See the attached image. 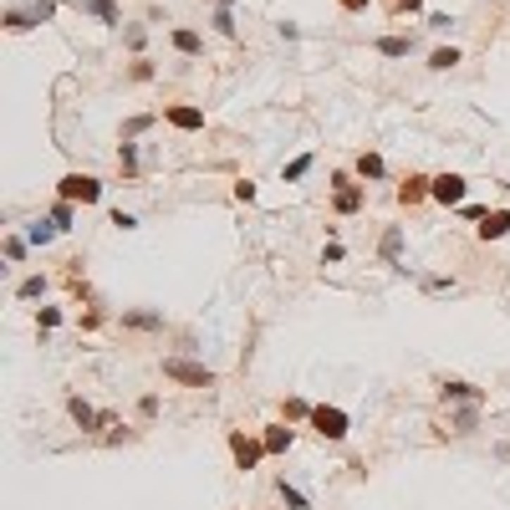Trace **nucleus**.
<instances>
[{
    "label": "nucleus",
    "instance_id": "obj_1",
    "mask_svg": "<svg viewBox=\"0 0 510 510\" xmlns=\"http://www.w3.org/2000/svg\"><path fill=\"white\" fill-rule=\"evenodd\" d=\"M163 378L189 382V388H215V373L204 363H189V357H163Z\"/></svg>",
    "mask_w": 510,
    "mask_h": 510
},
{
    "label": "nucleus",
    "instance_id": "obj_2",
    "mask_svg": "<svg viewBox=\"0 0 510 510\" xmlns=\"http://www.w3.org/2000/svg\"><path fill=\"white\" fill-rule=\"evenodd\" d=\"M56 199H72V204H77V199H82V204H97V199H102V184H97L92 174H67V179L56 184Z\"/></svg>",
    "mask_w": 510,
    "mask_h": 510
},
{
    "label": "nucleus",
    "instance_id": "obj_3",
    "mask_svg": "<svg viewBox=\"0 0 510 510\" xmlns=\"http://www.w3.org/2000/svg\"><path fill=\"white\" fill-rule=\"evenodd\" d=\"M306 423H311V429L322 434V439H332V444H337V439H347V413H342V409H332V403L311 409V418H306Z\"/></svg>",
    "mask_w": 510,
    "mask_h": 510
},
{
    "label": "nucleus",
    "instance_id": "obj_4",
    "mask_svg": "<svg viewBox=\"0 0 510 510\" xmlns=\"http://www.w3.org/2000/svg\"><path fill=\"white\" fill-rule=\"evenodd\" d=\"M56 15V0H36L31 11H6V31H31L41 26V20H51Z\"/></svg>",
    "mask_w": 510,
    "mask_h": 510
},
{
    "label": "nucleus",
    "instance_id": "obj_5",
    "mask_svg": "<svg viewBox=\"0 0 510 510\" xmlns=\"http://www.w3.org/2000/svg\"><path fill=\"white\" fill-rule=\"evenodd\" d=\"M67 413H72L77 429H87V434H92V429H108V423H113V413H97L92 403H87V398H77V393L67 398Z\"/></svg>",
    "mask_w": 510,
    "mask_h": 510
},
{
    "label": "nucleus",
    "instance_id": "obj_6",
    "mask_svg": "<svg viewBox=\"0 0 510 510\" xmlns=\"http://www.w3.org/2000/svg\"><path fill=\"white\" fill-rule=\"evenodd\" d=\"M230 454H235L240 470H255V464H261V454H266V444H261V439H245L240 429H230Z\"/></svg>",
    "mask_w": 510,
    "mask_h": 510
},
{
    "label": "nucleus",
    "instance_id": "obj_7",
    "mask_svg": "<svg viewBox=\"0 0 510 510\" xmlns=\"http://www.w3.org/2000/svg\"><path fill=\"white\" fill-rule=\"evenodd\" d=\"M332 184H337V199H332V209H337V215H357V209H363V189H357L347 174H332Z\"/></svg>",
    "mask_w": 510,
    "mask_h": 510
},
{
    "label": "nucleus",
    "instance_id": "obj_8",
    "mask_svg": "<svg viewBox=\"0 0 510 510\" xmlns=\"http://www.w3.org/2000/svg\"><path fill=\"white\" fill-rule=\"evenodd\" d=\"M464 194H470V184H464L459 174H439L429 199H439V204H464Z\"/></svg>",
    "mask_w": 510,
    "mask_h": 510
},
{
    "label": "nucleus",
    "instance_id": "obj_9",
    "mask_svg": "<svg viewBox=\"0 0 510 510\" xmlns=\"http://www.w3.org/2000/svg\"><path fill=\"white\" fill-rule=\"evenodd\" d=\"M163 118L179 128V133H199L204 128V108H189V102H174V108H163Z\"/></svg>",
    "mask_w": 510,
    "mask_h": 510
},
{
    "label": "nucleus",
    "instance_id": "obj_10",
    "mask_svg": "<svg viewBox=\"0 0 510 510\" xmlns=\"http://www.w3.org/2000/svg\"><path fill=\"white\" fill-rule=\"evenodd\" d=\"M72 11H77V15L102 20V26H118V20H123V11L113 6V0H72Z\"/></svg>",
    "mask_w": 510,
    "mask_h": 510
},
{
    "label": "nucleus",
    "instance_id": "obj_11",
    "mask_svg": "<svg viewBox=\"0 0 510 510\" xmlns=\"http://www.w3.org/2000/svg\"><path fill=\"white\" fill-rule=\"evenodd\" d=\"M439 393L449 403H485V388H475V382H464V378H444Z\"/></svg>",
    "mask_w": 510,
    "mask_h": 510
},
{
    "label": "nucleus",
    "instance_id": "obj_12",
    "mask_svg": "<svg viewBox=\"0 0 510 510\" xmlns=\"http://www.w3.org/2000/svg\"><path fill=\"white\" fill-rule=\"evenodd\" d=\"M261 444H266V454H286L291 444H296V429H286V423H266Z\"/></svg>",
    "mask_w": 510,
    "mask_h": 510
},
{
    "label": "nucleus",
    "instance_id": "obj_13",
    "mask_svg": "<svg viewBox=\"0 0 510 510\" xmlns=\"http://www.w3.org/2000/svg\"><path fill=\"white\" fill-rule=\"evenodd\" d=\"M475 230H480V240H500V235H510V209H490V215H485Z\"/></svg>",
    "mask_w": 510,
    "mask_h": 510
},
{
    "label": "nucleus",
    "instance_id": "obj_14",
    "mask_svg": "<svg viewBox=\"0 0 510 510\" xmlns=\"http://www.w3.org/2000/svg\"><path fill=\"white\" fill-rule=\"evenodd\" d=\"M123 327H133V332H163V311H123Z\"/></svg>",
    "mask_w": 510,
    "mask_h": 510
},
{
    "label": "nucleus",
    "instance_id": "obj_15",
    "mask_svg": "<svg viewBox=\"0 0 510 510\" xmlns=\"http://www.w3.org/2000/svg\"><path fill=\"white\" fill-rule=\"evenodd\" d=\"M378 255H382L388 266H398V255H403V230H398V225H388V230H382V240H378Z\"/></svg>",
    "mask_w": 510,
    "mask_h": 510
},
{
    "label": "nucleus",
    "instance_id": "obj_16",
    "mask_svg": "<svg viewBox=\"0 0 510 510\" xmlns=\"http://www.w3.org/2000/svg\"><path fill=\"white\" fill-rule=\"evenodd\" d=\"M174 51H184V56H204V36L189 31V26H174Z\"/></svg>",
    "mask_w": 510,
    "mask_h": 510
},
{
    "label": "nucleus",
    "instance_id": "obj_17",
    "mask_svg": "<svg viewBox=\"0 0 510 510\" xmlns=\"http://www.w3.org/2000/svg\"><path fill=\"white\" fill-rule=\"evenodd\" d=\"M429 194H434V179H423V174H413L409 184L398 189V199H403V204H418V199H429Z\"/></svg>",
    "mask_w": 510,
    "mask_h": 510
},
{
    "label": "nucleus",
    "instance_id": "obj_18",
    "mask_svg": "<svg viewBox=\"0 0 510 510\" xmlns=\"http://www.w3.org/2000/svg\"><path fill=\"white\" fill-rule=\"evenodd\" d=\"M118 168H123L128 179H138V143H133V138L118 143Z\"/></svg>",
    "mask_w": 510,
    "mask_h": 510
},
{
    "label": "nucleus",
    "instance_id": "obj_19",
    "mask_svg": "<svg viewBox=\"0 0 510 510\" xmlns=\"http://www.w3.org/2000/svg\"><path fill=\"white\" fill-rule=\"evenodd\" d=\"M378 51L382 56H409L413 51V36H378Z\"/></svg>",
    "mask_w": 510,
    "mask_h": 510
},
{
    "label": "nucleus",
    "instance_id": "obj_20",
    "mask_svg": "<svg viewBox=\"0 0 510 510\" xmlns=\"http://www.w3.org/2000/svg\"><path fill=\"white\" fill-rule=\"evenodd\" d=\"M357 174H363V179H382V174H388V163H382L378 154H363V158H357Z\"/></svg>",
    "mask_w": 510,
    "mask_h": 510
},
{
    "label": "nucleus",
    "instance_id": "obj_21",
    "mask_svg": "<svg viewBox=\"0 0 510 510\" xmlns=\"http://www.w3.org/2000/svg\"><path fill=\"white\" fill-rule=\"evenodd\" d=\"M275 490H281V500H286V510H311V500H306L301 490H296V485H286V480H281V485H275Z\"/></svg>",
    "mask_w": 510,
    "mask_h": 510
},
{
    "label": "nucleus",
    "instance_id": "obj_22",
    "mask_svg": "<svg viewBox=\"0 0 510 510\" xmlns=\"http://www.w3.org/2000/svg\"><path fill=\"white\" fill-rule=\"evenodd\" d=\"M41 291H46V275H26V281L15 286V296H20V301H36Z\"/></svg>",
    "mask_w": 510,
    "mask_h": 510
},
{
    "label": "nucleus",
    "instance_id": "obj_23",
    "mask_svg": "<svg viewBox=\"0 0 510 510\" xmlns=\"http://www.w3.org/2000/svg\"><path fill=\"white\" fill-rule=\"evenodd\" d=\"M148 128H154V113H138V118L123 123V138H138V133H148Z\"/></svg>",
    "mask_w": 510,
    "mask_h": 510
},
{
    "label": "nucleus",
    "instance_id": "obj_24",
    "mask_svg": "<svg viewBox=\"0 0 510 510\" xmlns=\"http://www.w3.org/2000/svg\"><path fill=\"white\" fill-rule=\"evenodd\" d=\"M454 61H459V51H454V46H439V51L429 56V67H434V72H449Z\"/></svg>",
    "mask_w": 510,
    "mask_h": 510
},
{
    "label": "nucleus",
    "instance_id": "obj_25",
    "mask_svg": "<svg viewBox=\"0 0 510 510\" xmlns=\"http://www.w3.org/2000/svg\"><path fill=\"white\" fill-rule=\"evenodd\" d=\"M51 225L56 230H72V199H56L51 204Z\"/></svg>",
    "mask_w": 510,
    "mask_h": 510
},
{
    "label": "nucleus",
    "instance_id": "obj_26",
    "mask_svg": "<svg viewBox=\"0 0 510 510\" xmlns=\"http://www.w3.org/2000/svg\"><path fill=\"white\" fill-rule=\"evenodd\" d=\"M306 168H311V154H301V158H291L281 174H286V184H296V179H306Z\"/></svg>",
    "mask_w": 510,
    "mask_h": 510
},
{
    "label": "nucleus",
    "instance_id": "obj_27",
    "mask_svg": "<svg viewBox=\"0 0 510 510\" xmlns=\"http://www.w3.org/2000/svg\"><path fill=\"white\" fill-rule=\"evenodd\" d=\"M423 291H429V296H449L454 281H449V275H429V281H423Z\"/></svg>",
    "mask_w": 510,
    "mask_h": 510
},
{
    "label": "nucleus",
    "instance_id": "obj_28",
    "mask_svg": "<svg viewBox=\"0 0 510 510\" xmlns=\"http://www.w3.org/2000/svg\"><path fill=\"white\" fill-rule=\"evenodd\" d=\"M215 31H220V36H235V15H230V6L215 11Z\"/></svg>",
    "mask_w": 510,
    "mask_h": 510
},
{
    "label": "nucleus",
    "instance_id": "obj_29",
    "mask_svg": "<svg viewBox=\"0 0 510 510\" xmlns=\"http://www.w3.org/2000/svg\"><path fill=\"white\" fill-rule=\"evenodd\" d=\"M286 418H311V403L306 398H286Z\"/></svg>",
    "mask_w": 510,
    "mask_h": 510
},
{
    "label": "nucleus",
    "instance_id": "obj_30",
    "mask_svg": "<svg viewBox=\"0 0 510 510\" xmlns=\"http://www.w3.org/2000/svg\"><path fill=\"white\" fill-rule=\"evenodd\" d=\"M128 77H133V82H148V77H154V61H143V56H138L133 67H128Z\"/></svg>",
    "mask_w": 510,
    "mask_h": 510
},
{
    "label": "nucleus",
    "instance_id": "obj_31",
    "mask_svg": "<svg viewBox=\"0 0 510 510\" xmlns=\"http://www.w3.org/2000/svg\"><path fill=\"white\" fill-rule=\"evenodd\" d=\"M6 255H11V261H26V240H20V235H6Z\"/></svg>",
    "mask_w": 510,
    "mask_h": 510
},
{
    "label": "nucleus",
    "instance_id": "obj_32",
    "mask_svg": "<svg viewBox=\"0 0 510 510\" xmlns=\"http://www.w3.org/2000/svg\"><path fill=\"white\" fill-rule=\"evenodd\" d=\"M41 332H51V327H61V311L56 306H46V311H41V322H36Z\"/></svg>",
    "mask_w": 510,
    "mask_h": 510
},
{
    "label": "nucleus",
    "instance_id": "obj_33",
    "mask_svg": "<svg viewBox=\"0 0 510 510\" xmlns=\"http://www.w3.org/2000/svg\"><path fill=\"white\" fill-rule=\"evenodd\" d=\"M51 235H56V225H31V240H36V245H46Z\"/></svg>",
    "mask_w": 510,
    "mask_h": 510
},
{
    "label": "nucleus",
    "instance_id": "obj_34",
    "mask_svg": "<svg viewBox=\"0 0 510 510\" xmlns=\"http://www.w3.org/2000/svg\"><path fill=\"white\" fill-rule=\"evenodd\" d=\"M138 413H143V418H154V413H158V398H154V393H143V398H138Z\"/></svg>",
    "mask_w": 510,
    "mask_h": 510
},
{
    "label": "nucleus",
    "instance_id": "obj_35",
    "mask_svg": "<svg viewBox=\"0 0 510 510\" xmlns=\"http://www.w3.org/2000/svg\"><path fill=\"white\" fill-rule=\"evenodd\" d=\"M123 41H128L133 51H143V26H128V31H123Z\"/></svg>",
    "mask_w": 510,
    "mask_h": 510
},
{
    "label": "nucleus",
    "instance_id": "obj_36",
    "mask_svg": "<svg viewBox=\"0 0 510 510\" xmlns=\"http://www.w3.org/2000/svg\"><path fill=\"white\" fill-rule=\"evenodd\" d=\"M337 261H342V245H337V240H327V250H322V266H337Z\"/></svg>",
    "mask_w": 510,
    "mask_h": 510
},
{
    "label": "nucleus",
    "instance_id": "obj_37",
    "mask_svg": "<svg viewBox=\"0 0 510 510\" xmlns=\"http://www.w3.org/2000/svg\"><path fill=\"white\" fill-rule=\"evenodd\" d=\"M108 225H118V230H133L138 220H133V215H128V209H113V220H108Z\"/></svg>",
    "mask_w": 510,
    "mask_h": 510
},
{
    "label": "nucleus",
    "instance_id": "obj_38",
    "mask_svg": "<svg viewBox=\"0 0 510 510\" xmlns=\"http://www.w3.org/2000/svg\"><path fill=\"white\" fill-rule=\"evenodd\" d=\"M235 199H240V204H250V199H255V184H250V179H240V184H235Z\"/></svg>",
    "mask_w": 510,
    "mask_h": 510
},
{
    "label": "nucleus",
    "instance_id": "obj_39",
    "mask_svg": "<svg viewBox=\"0 0 510 510\" xmlns=\"http://www.w3.org/2000/svg\"><path fill=\"white\" fill-rule=\"evenodd\" d=\"M393 11H418V0H393Z\"/></svg>",
    "mask_w": 510,
    "mask_h": 510
},
{
    "label": "nucleus",
    "instance_id": "obj_40",
    "mask_svg": "<svg viewBox=\"0 0 510 510\" xmlns=\"http://www.w3.org/2000/svg\"><path fill=\"white\" fill-rule=\"evenodd\" d=\"M342 6H347V11H363V6H368V0H342Z\"/></svg>",
    "mask_w": 510,
    "mask_h": 510
}]
</instances>
